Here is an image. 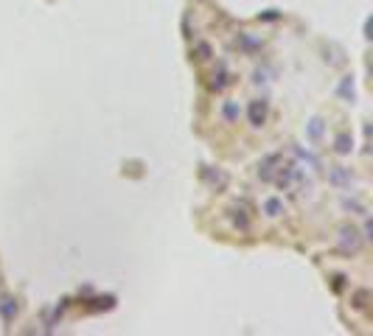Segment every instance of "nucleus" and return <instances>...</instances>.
Masks as SVG:
<instances>
[{"instance_id":"1","label":"nucleus","mask_w":373,"mask_h":336,"mask_svg":"<svg viewBox=\"0 0 373 336\" xmlns=\"http://www.w3.org/2000/svg\"><path fill=\"white\" fill-rule=\"evenodd\" d=\"M264 121V104H252V126H261Z\"/></svg>"}]
</instances>
